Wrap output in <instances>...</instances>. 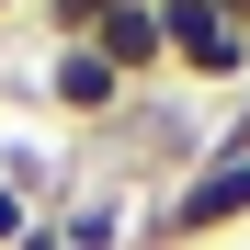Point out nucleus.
<instances>
[{
	"mask_svg": "<svg viewBox=\"0 0 250 250\" xmlns=\"http://www.w3.org/2000/svg\"><path fill=\"white\" fill-rule=\"evenodd\" d=\"M159 34H171V80H205V91L250 80V23H228L216 0H159Z\"/></svg>",
	"mask_w": 250,
	"mask_h": 250,
	"instance_id": "nucleus-1",
	"label": "nucleus"
},
{
	"mask_svg": "<svg viewBox=\"0 0 250 250\" xmlns=\"http://www.w3.org/2000/svg\"><path fill=\"white\" fill-rule=\"evenodd\" d=\"M34 91H46V114H57V125H114L125 103H137V91H125V80L103 68V46H46Z\"/></svg>",
	"mask_w": 250,
	"mask_h": 250,
	"instance_id": "nucleus-2",
	"label": "nucleus"
},
{
	"mask_svg": "<svg viewBox=\"0 0 250 250\" xmlns=\"http://www.w3.org/2000/svg\"><path fill=\"white\" fill-rule=\"evenodd\" d=\"M91 46H103V68L125 80V91H148V80H171V34H159V0H114Z\"/></svg>",
	"mask_w": 250,
	"mask_h": 250,
	"instance_id": "nucleus-3",
	"label": "nucleus"
},
{
	"mask_svg": "<svg viewBox=\"0 0 250 250\" xmlns=\"http://www.w3.org/2000/svg\"><path fill=\"white\" fill-rule=\"evenodd\" d=\"M46 228H57L68 250H137V216H125V193H114V182H103V193H68Z\"/></svg>",
	"mask_w": 250,
	"mask_h": 250,
	"instance_id": "nucleus-4",
	"label": "nucleus"
},
{
	"mask_svg": "<svg viewBox=\"0 0 250 250\" xmlns=\"http://www.w3.org/2000/svg\"><path fill=\"white\" fill-rule=\"evenodd\" d=\"M34 228H46V216H34V205H23V193H12V182H0V250H23V239H34Z\"/></svg>",
	"mask_w": 250,
	"mask_h": 250,
	"instance_id": "nucleus-5",
	"label": "nucleus"
},
{
	"mask_svg": "<svg viewBox=\"0 0 250 250\" xmlns=\"http://www.w3.org/2000/svg\"><path fill=\"white\" fill-rule=\"evenodd\" d=\"M216 148H239V159H250V103H239V114L216 125Z\"/></svg>",
	"mask_w": 250,
	"mask_h": 250,
	"instance_id": "nucleus-6",
	"label": "nucleus"
},
{
	"mask_svg": "<svg viewBox=\"0 0 250 250\" xmlns=\"http://www.w3.org/2000/svg\"><path fill=\"white\" fill-rule=\"evenodd\" d=\"M23 250H68V239H57V228H34V239H23Z\"/></svg>",
	"mask_w": 250,
	"mask_h": 250,
	"instance_id": "nucleus-7",
	"label": "nucleus"
},
{
	"mask_svg": "<svg viewBox=\"0 0 250 250\" xmlns=\"http://www.w3.org/2000/svg\"><path fill=\"white\" fill-rule=\"evenodd\" d=\"M216 12H228V23H250V0H216Z\"/></svg>",
	"mask_w": 250,
	"mask_h": 250,
	"instance_id": "nucleus-8",
	"label": "nucleus"
}]
</instances>
